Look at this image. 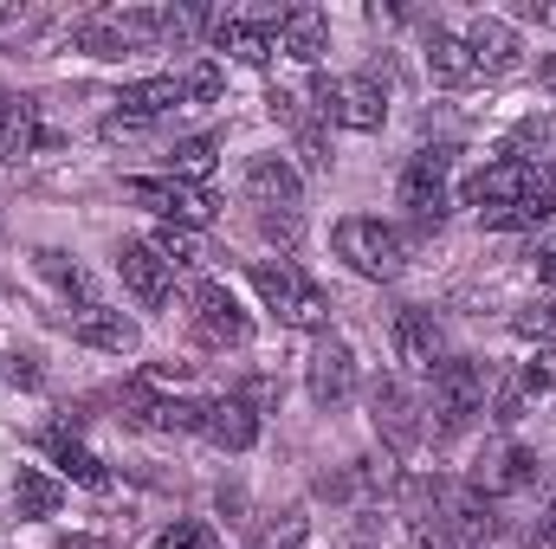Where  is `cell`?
Segmentation results:
<instances>
[{"label": "cell", "mask_w": 556, "mask_h": 549, "mask_svg": "<svg viewBox=\"0 0 556 549\" xmlns=\"http://www.w3.org/2000/svg\"><path fill=\"white\" fill-rule=\"evenodd\" d=\"M46 142H52V137L39 130V117H33V104L7 91V104H0V162H7V168H20V162H26L33 149H46Z\"/></svg>", "instance_id": "20"}, {"label": "cell", "mask_w": 556, "mask_h": 549, "mask_svg": "<svg viewBox=\"0 0 556 549\" xmlns=\"http://www.w3.org/2000/svg\"><path fill=\"white\" fill-rule=\"evenodd\" d=\"M253 284H260V297H266V310H273L278 323L311 330V336L330 330V297L298 272L291 259H253Z\"/></svg>", "instance_id": "3"}, {"label": "cell", "mask_w": 556, "mask_h": 549, "mask_svg": "<svg viewBox=\"0 0 556 549\" xmlns=\"http://www.w3.org/2000/svg\"><path fill=\"white\" fill-rule=\"evenodd\" d=\"M0 233H7V227H0Z\"/></svg>", "instance_id": "45"}, {"label": "cell", "mask_w": 556, "mask_h": 549, "mask_svg": "<svg viewBox=\"0 0 556 549\" xmlns=\"http://www.w3.org/2000/svg\"><path fill=\"white\" fill-rule=\"evenodd\" d=\"M117 278L130 284V297H137L142 310H155V304L168 297V266H162V253L142 246V240H124V246H117Z\"/></svg>", "instance_id": "16"}, {"label": "cell", "mask_w": 556, "mask_h": 549, "mask_svg": "<svg viewBox=\"0 0 556 549\" xmlns=\"http://www.w3.org/2000/svg\"><path fill=\"white\" fill-rule=\"evenodd\" d=\"M551 117H525V124H518V130H511V142H505V155H511V162H531V149H538V155H544V149H551Z\"/></svg>", "instance_id": "31"}, {"label": "cell", "mask_w": 556, "mask_h": 549, "mask_svg": "<svg viewBox=\"0 0 556 549\" xmlns=\"http://www.w3.org/2000/svg\"><path fill=\"white\" fill-rule=\"evenodd\" d=\"M124 201H137V207H149L155 220H175V227H207L214 207H220L207 188L175 181V175H130V181H124Z\"/></svg>", "instance_id": "6"}, {"label": "cell", "mask_w": 556, "mask_h": 549, "mask_svg": "<svg viewBox=\"0 0 556 549\" xmlns=\"http://www.w3.org/2000/svg\"><path fill=\"white\" fill-rule=\"evenodd\" d=\"M175 104H188L181 78H142V85H130V91L117 98V117H124V124H149V117H162V111H175Z\"/></svg>", "instance_id": "23"}, {"label": "cell", "mask_w": 556, "mask_h": 549, "mask_svg": "<svg viewBox=\"0 0 556 549\" xmlns=\"http://www.w3.org/2000/svg\"><path fill=\"white\" fill-rule=\"evenodd\" d=\"M149 246L162 253V266H168V272H175V266H181V272H194V266L207 259V246H201V233H194V227H175V220H162Z\"/></svg>", "instance_id": "26"}, {"label": "cell", "mask_w": 556, "mask_h": 549, "mask_svg": "<svg viewBox=\"0 0 556 549\" xmlns=\"http://www.w3.org/2000/svg\"><path fill=\"white\" fill-rule=\"evenodd\" d=\"M395 362L415 369V375H433L446 362V336H440L433 310H402L395 317Z\"/></svg>", "instance_id": "13"}, {"label": "cell", "mask_w": 556, "mask_h": 549, "mask_svg": "<svg viewBox=\"0 0 556 549\" xmlns=\"http://www.w3.org/2000/svg\"><path fill=\"white\" fill-rule=\"evenodd\" d=\"M117 408L130 426H155V395H149V382H130L124 395H117Z\"/></svg>", "instance_id": "33"}, {"label": "cell", "mask_w": 556, "mask_h": 549, "mask_svg": "<svg viewBox=\"0 0 556 549\" xmlns=\"http://www.w3.org/2000/svg\"><path fill=\"white\" fill-rule=\"evenodd\" d=\"M304 388H311V401L317 408H337V401H350L356 395V349L343 343V336H317L311 343V356H304Z\"/></svg>", "instance_id": "9"}, {"label": "cell", "mask_w": 556, "mask_h": 549, "mask_svg": "<svg viewBox=\"0 0 556 549\" xmlns=\"http://www.w3.org/2000/svg\"><path fill=\"white\" fill-rule=\"evenodd\" d=\"M420 52H427V72H433L440 85H466V78H472V59H466V39H459V33L433 26Z\"/></svg>", "instance_id": "25"}, {"label": "cell", "mask_w": 556, "mask_h": 549, "mask_svg": "<svg viewBox=\"0 0 556 549\" xmlns=\"http://www.w3.org/2000/svg\"><path fill=\"white\" fill-rule=\"evenodd\" d=\"M408 537H415V549H459L446 531H440V524H433V518H420V511L408 518Z\"/></svg>", "instance_id": "35"}, {"label": "cell", "mask_w": 556, "mask_h": 549, "mask_svg": "<svg viewBox=\"0 0 556 549\" xmlns=\"http://www.w3.org/2000/svg\"><path fill=\"white\" fill-rule=\"evenodd\" d=\"M188 304H194V336H201V343H214V349H240V343L253 336V317L240 310V297H233L220 278H201Z\"/></svg>", "instance_id": "7"}, {"label": "cell", "mask_w": 556, "mask_h": 549, "mask_svg": "<svg viewBox=\"0 0 556 549\" xmlns=\"http://www.w3.org/2000/svg\"><path fill=\"white\" fill-rule=\"evenodd\" d=\"M369 408H376V426L389 433V446H395V452H408V446L420 439V408L408 401V388H402V382H376V401H369Z\"/></svg>", "instance_id": "21"}, {"label": "cell", "mask_w": 556, "mask_h": 549, "mask_svg": "<svg viewBox=\"0 0 556 549\" xmlns=\"http://www.w3.org/2000/svg\"><path fill=\"white\" fill-rule=\"evenodd\" d=\"M472 485H479L485 498H498V491H525V485H538V452H531V446H492V452L479 459Z\"/></svg>", "instance_id": "17"}, {"label": "cell", "mask_w": 556, "mask_h": 549, "mask_svg": "<svg viewBox=\"0 0 556 549\" xmlns=\"http://www.w3.org/2000/svg\"><path fill=\"white\" fill-rule=\"evenodd\" d=\"M39 272L52 278L65 297H85V304H98V297H91V272H85V266H72L65 253H52V246H46V253H39Z\"/></svg>", "instance_id": "29"}, {"label": "cell", "mask_w": 556, "mask_h": 549, "mask_svg": "<svg viewBox=\"0 0 556 549\" xmlns=\"http://www.w3.org/2000/svg\"><path fill=\"white\" fill-rule=\"evenodd\" d=\"M311 111L324 117V124H343V130H382L389 124V98H382V85L376 78H317L311 85Z\"/></svg>", "instance_id": "5"}, {"label": "cell", "mask_w": 556, "mask_h": 549, "mask_svg": "<svg viewBox=\"0 0 556 549\" xmlns=\"http://www.w3.org/2000/svg\"><path fill=\"white\" fill-rule=\"evenodd\" d=\"M278 52L298 65H317L330 52V20L317 7H278Z\"/></svg>", "instance_id": "15"}, {"label": "cell", "mask_w": 556, "mask_h": 549, "mask_svg": "<svg viewBox=\"0 0 556 549\" xmlns=\"http://www.w3.org/2000/svg\"><path fill=\"white\" fill-rule=\"evenodd\" d=\"M525 13H531V20H544V26H556V7H551V0H531Z\"/></svg>", "instance_id": "42"}, {"label": "cell", "mask_w": 556, "mask_h": 549, "mask_svg": "<svg viewBox=\"0 0 556 549\" xmlns=\"http://www.w3.org/2000/svg\"><path fill=\"white\" fill-rule=\"evenodd\" d=\"M247 194H253V207H266V214H298L304 175H298L285 155H253V162H247Z\"/></svg>", "instance_id": "12"}, {"label": "cell", "mask_w": 556, "mask_h": 549, "mask_svg": "<svg viewBox=\"0 0 556 549\" xmlns=\"http://www.w3.org/2000/svg\"><path fill=\"white\" fill-rule=\"evenodd\" d=\"M415 511L420 518H433L459 549H479L492 531H498V511H492V498H485L472 478H420L415 485Z\"/></svg>", "instance_id": "1"}, {"label": "cell", "mask_w": 556, "mask_h": 549, "mask_svg": "<svg viewBox=\"0 0 556 549\" xmlns=\"http://www.w3.org/2000/svg\"><path fill=\"white\" fill-rule=\"evenodd\" d=\"M201 433H207L220 452H247V446L260 439V413H253V401H240V395H220V401H207Z\"/></svg>", "instance_id": "18"}, {"label": "cell", "mask_w": 556, "mask_h": 549, "mask_svg": "<svg viewBox=\"0 0 556 549\" xmlns=\"http://www.w3.org/2000/svg\"><path fill=\"white\" fill-rule=\"evenodd\" d=\"M466 59H472V78L485 72V78H505V72H518L525 65V39H518V26H505V20H472L466 33Z\"/></svg>", "instance_id": "11"}, {"label": "cell", "mask_w": 556, "mask_h": 549, "mask_svg": "<svg viewBox=\"0 0 556 549\" xmlns=\"http://www.w3.org/2000/svg\"><path fill=\"white\" fill-rule=\"evenodd\" d=\"M214 46L233 52L240 65H273V52H278V39L266 33V20H247V13H220V20H214Z\"/></svg>", "instance_id": "19"}, {"label": "cell", "mask_w": 556, "mask_h": 549, "mask_svg": "<svg viewBox=\"0 0 556 549\" xmlns=\"http://www.w3.org/2000/svg\"><path fill=\"white\" fill-rule=\"evenodd\" d=\"M181 91H188L194 104H214V98H220V65H214V59H201V65L181 78Z\"/></svg>", "instance_id": "34"}, {"label": "cell", "mask_w": 556, "mask_h": 549, "mask_svg": "<svg viewBox=\"0 0 556 549\" xmlns=\"http://www.w3.org/2000/svg\"><path fill=\"white\" fill-rule=\"evenodd\" d=\"M46 452H52V465H59L65 478H78L85 491H111V472H104V459H98L91 446H78L65 426H52V433H46Z\"/></svg>", "instance_id": "22"}, {"label": "cell", "mask_w": 556, "mask_h": 549, "mask_svg": "<svg viewBox=\"0 0 556 549\" xmlns=\"http://www.w3.org/2000/svg\"><path fill=\"white\" fill-rule=\"evenodd\" d=\"M544 181H551V175H544ZM479 220H485V233H525V227H544V220H556V188H538V194H525V201H511V207H485Z\"/></svg>", "instance_id": "24"}, {"label": "cell", "mask_w": 556, "mask_h": 549, "mask_svg": "<svg viewBox=\"0 0 556 549\" xmlns=\"http://www.w3.org/2000/svg\"><path fill=\"white\" fill-rule=\"evenodd\" d=\"M59 478H46L39 465H20V478H13V505H20V518H52L59 511Z\"/></svg>", "instance_id": "27"}, {"label": "cell", "mask_w": 556, "mask_h": 549, "mask_svg": "<svg viewBox=\"0 0 556 549\" xmlns=\"http://www.w3.org/2000/svg\"><path fill=\"white\" fill-rule=\"evenodd\" d=\"M260 549H304V518H291V524H285L278 537H266Z\"/></svg>", "instance_id": "37"}, {"label": "cell", "mask_w": 556, "mask_h": 549, "mask_svg": "<svg viewBox=\"0 0 556 549\" xmlns=\"http://www.w3.org/2000/svg\"><path fill=\"white\" fill-rule=\"evenodd\" d=\"M214 162H220V142L214 137H188V142L168 149V175H175V181H194V188L214 175Z\"/></svg>", "instance_id": "28"}, {"label": "cell", "mask_w": 556, "mask_h": 549, "mask_svg": "<svg viewBox=\"0 0 556 549\" xmlns=\"http://www.w3.org/2000/svg\"><path fill=\"white\" fill-rule=\"evenodd\" d=\"M13 382H26V388H39V362H33V356H13Z\"/></svg>", "instance_id": "39"}, {"label": "cell", "mask_w": 556, "mask_h": 549, "mask_svg": "<svg viewBox=\"0 0 556 549\" xmlns=\"http://www.w3.org/2000/svg\"><path fill=\"white\" fill-rule=\"evenodd\" d=\"M538 188H551L544 175H538V162H511V155H498L492 168H479L466 188H459V201L466 207H511V201H525V194H538Z\"/></svg>", "instance_id": "10"}, {"label": "cell", "mask_w": 556, "mask_h": 549, "mask_svg": "<svg viewBox=\"0 0 556 549\" xmlns=\"http://www.w3.org/2000/svg\"><path fill=\"white\" fill-rule=\"evenodd\" d=\"M72 336H78L85 349H104V356H137V343H142V330L124 310H111V304H85V310L72 317Z\"/></svg>", "instance_id": "14"}, {"label": "cell", "mask_w": 556, "mask_h": 549, "mask_svg": "<svg viewBox=\"0 0 556 549\" xmlns=\"http://www.w3.org/2000/svg\"><path fill=\"white\" fill-rule=\"evenodd\" d=\"M201 420H207V401H188V395L155 401V426L162 433H201Z\"/></svg>", "instance_id": "30"}, {"label": "cell", "mask_w": 556, "mask_h": 549, "mask_svg": "<svg viewBox=\"0 0 556 549\" xmlns=\"http://www.w3.org/2000/svg\"><path fill=\"white\" fill-rule=\"evenodd\" d=\"M446 175H453V142H433V149H420L415 162L402 168V207H408L415 220H440V214L453 207V194H446Z\"/></svg>", "instance_id": "8"}, {"label": "cell", "mask_w": 556, "mask_h": 549, "mask_svg": "<svg viewBox=\"0 0 556 549\" xmlns=\"http://www.w3.org/2000/svg\"><path fill=\"white\" fill-rule=\"evenodd\" d=\"M427 382H433V388H427V420H433L440 433H466V426L485 413V401H492V369L472 362V356H446Z\"/></svg>", "instance_id": "2"}, {"label": "cell", "mask_w": 556, "mask_h": 549, "mask_svg": "<svg viewBox=\"0 0 556 549\" xmlns=\"http://www.w3.org/2000/svg\"><path fill=\"white\" fill-rule=\"evenodd\" d=\"M531 544L556 549V505H551V511H544V518H538V524H531Z\"/></svg>", "instance_id": "38"}, {"label": "cell", "mask_w": 556, "mask_h": 549, "mask_svg": "<svg viewBox=\"0 0 556 549\" xmlns=\"http://www.w3.org/2000/svg\"><path fill=\"white\" fill-rule=\"evenodd\" d=\"M59 549H104V544H98V537H65Z\"/></svg>", "instance_id": "43"}, {"label": "cell", "mask_w": 556, "mask_h": 549, "mask_svg": "<svg viewBox=\"0 0 556 549\" xmlns=\"http://www.w3.org/2000/svg\"><path fill=\"white\" fill-rule=\"evenodd\" d=\"M337 259L350 266V272L363 278H402L408 266V240L389 227V220H376V214H350V220H337Z\"/></svg>", "instance_id": "4"}, {"label": "cell", "mask_w": 556, "mask_h": 549, "mask_svg": "<svg viewBox=\"0 0 556 549\" xmlns=\"http://www.w3.org/2000/svg\"><path fill=\"white\" fill-rule=\"evenodd\" d=\"M538 85H544V91H556V52H544V65H538Z\"/></svg>", "instance_id": "41"}, {"label": "cell", "mask_w": 556, "mask_h": 549, "mask_svg": "<svg viewBox=\"0 0 556 549\" xmlns=\"http://www.w3.org/2000/svg\"><path fill=\"white\" fill-rule=\"evenodd\" d=\"M538 278H544V284H556V246H544V253H538Z\"/></svg>", "instance_id": "40"}, {"label": "cell", "mask_w": 556, "mask_h": 549, "mask_svg": "<svg viewBox=\"0 0 556 549\" xmlns=\"http://www.w3.org/2000/svg\"><path fill=\"white\" fill-rule=\"evenodd\" d=\"M544 175H551V188H556V155H551V168H544Z\"/></svg>", "instance_id": "44"}, {"label": "cell", "mask_w": 556, "mask_h": 549, "mask_svg": "<svg viewBox=\"0 0 556 549\" xmlns=\"http://www.w3.org/2000/svg\"><path fill=\"white\" fill-rule=\"evenodd\" d=\"M260 227H266V240H285V246H298V214H266Z\"/></svg>", "instance_id": "36"}, {"label": "cell", "mask_w": 556, "mask_h": 549, "mask_svg": "<svg viewBox=\"0 0 556 549\" xmlns=\"http://www.w3.org/2000/svg\"><path fill=\"white\" fill-rule=\"evenodd\" d=\"M155 549H220V544H214V531H207V524L181 518V524H168V531H162V544H155Z\"/></svg>", "instance_id": "32"}]
</instances>
